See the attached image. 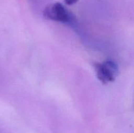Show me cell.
Listing matches in <instances>:
<instances>
[{"label": "cell", "mask_w": 134, "mask_h": 133, "mask_svg": "<svg viewBox=\"0 0 134 133\" xmlns=\"http://www.w3.org/2000/svg\"><path fill=\"white\" fill-rule=\"evenodd\" d=\"M97 77L102 83H107L115 80L119 74V66L115 61L106 60L94 64Z\"/></svg>", "instance_id": "6da1fadb"}, {"label": "cell", "mask_w": 134, "mask_h": 133, "mask_svg": "<svg viewBox=\"0 0 134 133\" xmlns=\"http://www.w3.org/2000/svg\"><path fill=\"white\" fill-rule=\"evenodd\" d=\"M43 16L46 19L63 23L71 20V14L65 7L59 2L47 5L43 10Z\"/></svg>", "instance_id": "7a4b0ae2"}, {"label": "cell", "mask_w": 134, "mask_h": 133, "mask_svg": "<svg viewBox=\"0 0 134 133\" xmlns=\"http://www.w3.org/2000/svg\"><path fill=\"white\" fill-rule=\"evenodd\" d=\"M79 0H64V2L68 5H71L78 2Z\"/></svg>", "instance_id": "3957f363"}]
</instances>
